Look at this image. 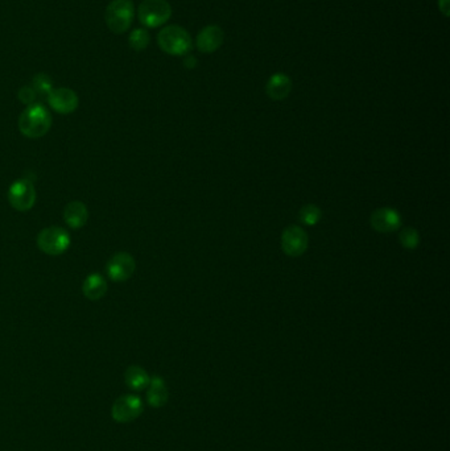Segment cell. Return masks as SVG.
I'll return each instance as SVG.
<instances>
[{
	"label": "cell",
	"instance_id": "obj_7",
	"mask_svg": "<svg viewBox=\"0 0 450 451\" xmlns=\"http://www.w3.org/2000/svg\"><path fill=\"white\" fill-rule=\"evenodd\" d=\"M11 206L18 211H27L33 208L36 202V189L27 179L15 181L8 191Z\"/></svg>",
	"mask_w": 450,
	"mask_h": 451
},
{
	"label": "cell",
	"instance_id": "obj_14",
	"mask_svg": "<svg viewBox=\"0 0 450 451\" xmlns=\"http://www.w3.org/2000/svg\"><path fill=\"white\" fill-rule=\"evenodd\" d=\"M89 218V211L83 202L73 200L64 210V220L71 229H81Z\"/></svg>",
	"mask_w": 450,
	"mask_h": 451
},
{
	"label": "cell",
	"instance_id": "obj_20",
	"mask_svg": "<svg viewBox=\"0 0 450 451\" xmlns=\"http://www.w3.org/2000/svg\"><path fill=\"white\" fill-rule=\"evenodd\" d=\"M299 218L300 221L307 224V226H314L317 224L321 220V210L316 205H305L300 212H299Z\"/></svg>",
	"mask_w": 450,
	"mask_h": 451
},
{
	"label": "cell",
	"instance_id": "obj_16",
	"mask_svg": "<svg viewBox=\"0 0 450 451\" xmlns=\"http://www.w3.org/2000/svg\"><path fill=\"white\" fill-rule=\"evenodd\" d=\"M82 291L83 296L90 301L100 300L107 293V282L98 273H91L83 281Z\"/></svg>",
	"mask_w": 450,
	"mask_h": 451
},
{
	"label": "cell",
	"instance_id": "obj_4",
	"mask_svg": "<svg viewBox=\"0 0 450 451\" xmlns=\"http://www.w3.org/2000/svg\"><path fill=\"white\" fill-rule=\"evenodd\" d=\"M139 21L147 28L164 25L172 16V7L167 0H143L138 10Z\"/></svg>",
	"mask_w": 450,
	"mask_h": 451
},
{
	"label": "cell",
	"instance_id": "obj_9",
	"mask_svg": "<svg viewBox=\"0 0 450 451\" xmlns=\"http://www.w3.org/2000/svg\"><path fill=\"white\" fill-rule=\"evenodd\" d=\"M135 268H136L135 259L132 258V255L127 253V252L115 253L106 265L107 276L110 277L111 280L117 281V282L131 279V276L135 272Z\"/></svg>",
	"mask_w": 450,
	"mask_h": 451
},
{
	"label": "cell",
	"instance_id": "obj_3",
	"mask_svg": "<svg viewBox=\"0 0 450 451\" xmlns=\"http://www.w3.org/2000/svg\"><path fill=\"white\" fill-rule=\"evenodd\" d=\"M134 18L135 6L132 0H112L105 13L106 25L115 35H122L130 30Z\"/></svg>",
	"mask_w": 450,
	"mask_h": 451
},
{
	"label": "cell",
	"instance_id": "obj_17",
	"mask_svg": "<svg viewBox=\"0 0 450 451\" xmlns=\"http://www.w3.org/2000/svg\"><path fill=\"white\" fill-rule=\"evenodd\" d=\"M124 381L132 391H143L150 385V375L139 366H131L124 372Z\"/></svg>",
	"mask_w": 450,
	"mask_h": 451
},
{
	"label": "cell",
	"instance_id": "obj_12",
	"mask_svg": "<svg viewBox=\"0 0 450 451\" xmlns=\"http://www.w3.org/2000/svg\"><path fill=\"white\" fill-rule=\"evenodd\" d=\"M225 40V33L218 25H208L201 30L196 40L197 48L202 53H214L220 49Z\"/></svg>",
	"mask_w": 450,
	"mask_h": 451
},
{
	"label": "cell",
	"instance_id": "obj_15",
	"mask_svg": "<svg viewBox=\"0 0 450 451\" xmlns=\"http://www.w3.org/2000/svg\"><path fill=\"white\" fill-rule=\"evenodd\" d=\"M147 392V400L150 407L153 408H161L164 407L168 399H170V392L167 390V384L160 376H153L150 378V385Z\"/></svg>",
	"mask_w": 450,
	"mask_h": 451
},
{
	"label": "cell",
	"instance_id": "obj_6",
	"mask_svg": "<svg viewBox=\"0 0 450 451\" xmlns=\"http://www.w3.org/2000/svg\"><path fill=\"white\" fill-rule=\"evenodd\" d=\"M144 411V405L136 395H123L114 401L111 408L112 419L119 423L135 421Z\"/></svg>",
	"mask_w": 450,
	"mask_h": 451
},
{
	"label": "cell",
	"instance_id": "obj_18",
	"mask_svg": "<svg viewBox=\"0 0 450 451\" xmlns=\"http://www.w3.org/2000/svg\"><path fill=\"white\" fill-rule=\"evenodd\" d=\"M150 36L148 30L144 28L134 30L129 36V44L135 52H141L150 45Z\"/></svg>",
	"mask_w": 450,
	"mask_h": 451
},
{
	"label": "cell",
	"instance_id": "obj_19",
	"mask_svg": "<svg viewBox=\"0 0 450 451\" xmlns=\"http://www.w3.org/2000/svg\"><path fill=\"white\" fill-rule=\"evenodd\" d=\"M32 88L37 92L39 97H48L50 94V91L53 90L52 80H50L47 74H44V73H39V74H36V76L33 77V80H32Z\"/></svg>",
	"mask_w": 450,
	"mask_h": 451
},
{
	"label": "cell",
	"instance_id": "obj_8",
	"mask_svg": "<svg viewBox=\"0 0 450 451\" xmlns=\"http://www.w3.org/2000/svg\"><path fill=\"white\" fill-rule=\"evenodd\" d=\"M308 234L299 226H288L281 235V248L292 258L301 256L308 248Z\"/></svg>",
	"mask_w": 450,
	"mask_h": 451
},
{
	"label": "cell",
	"instance_id": "obj_2",
	"mask_svg": "<svg viewBox=\"0 0 450 451\" xmlns=\"http://www.w3.org/2000/svg\"><path fill=\"white\" fill-rule=\"evenodd\" d=\"M158 44L170 56H185L193 48L189 33L180 25H168L159 32Z\"/></svg>",
	"mask_w": 450,
	"mask_h": 451
},
{
	"label": "cell",
	"instance_id": "obj_10",
	"mask_svg": "<svg viewBox=\"0 0 450 451\" xmlns=\"http://www.w3.org/2000/svg\"><path fill=\"white\" fill-rule=\"evenodd\" d=\"M50 107L59 114H71L78 107V95L68 88H59L50 91L47 97Z\"/></svg>",
	"mask_w": 450,
	"mask_h": 451
},
{
	"label": "cell",
	"instance_id": "obj_21",
	"mask_svg": "<svg viewBox=\"0 0 450 451\" xmlns=\"http://www.w3.org/2000/svg\"><path fill=\"white\" fill-rule=\"evenodd\" d=\"M399 241H401V246L404 248L415 250L419 246V243H420V235L415 229L407 227V229L401 231V235H399Z\"/></svg>",
	"mask_w": 450,
	"mask_h": 451
},
{
	"label": "cell",
	"instance_id": "obj_22",
	"mask_svg": "<svg viewBox=\"0 0 450 451\" xmlns=\"http://www.w3.org/2000/svg\"><path fill=\"white\" fill-rule=\"evenodd\" d=\"M18 97H19V100H20L21 103H24V104H27V106H30V104H35L36 98H37L39 95H37V92L35 91V89H33L32 86H24V88H21L20 90H19Z\"/></svg>",
	"mask_w": 450,
	"mask_h": 451
},
{
	"label": "cell",
	"instance_id": "obj_23",
	"mask_svg": "<svg viewBox=\"0 0 450 451\" xmlns=\"http://www.w3.org/2000/svg\"><path fill=\"white\" fill-rule=\"evenodd\" d=\"M450 0H439V8H440L441 12L448 18L449 16L450 11Z\"/></svg>",
	"mask_w": 450,
	"mask_h": 451
},
{
	"label": "cell",
	"instance_id": "obj_11",
	"mask_svg": "<svg viewBox=\"0 0 450 451\" xmlns=\"http://www.w3.org/2000/svg\"><path fill=\"white\" fill-rule=\"evenodd\" d=\"M371 226L379 232H393L401 226V215L399 211L391 208H381L374 211L371 215Z\"/></svg>",
	"mask_w": 450,
	"mask_h": 451
},
{
	"label": "cell",
	"instance_id": "obj_13",
	"mask_svg": "<svg viewBox=\"0 0 450 451\" xmlns=\"http://www.w3.org/2000/svg\"><path fill=\"white\" fill-rule=\"evenodd\" d=\"M290 90H292V80L288 76L283 73L273 74L266 86L267 95L273 100H285L290 95Z\"/></svg>",
	"mask_w": 450,
	"mask_h": 451
},
{
	"label": "cell",
	"instance_id": "obj_1",
	"mask_svg": "<svg viewBox=\"0 0 450 451\" xmlns=\"http://www.w3.org/2000/svg\"><path fill=\"white\" fill-rule=\"evenodd\" d=\"M52 127V115L40 103L30 104L21 112L19 130L30 139H39L45 136Z\"/></svg>",
	"mask_w": 450,
	"mask_h": 451
},
{
	"label": "cell",
	"instance_id": "obj_5",
	"mask_svg": "<svg viewBox=\"0 0 450 451\" xmlns=\"http://www.w3.org/2000/svg\"><path fill=\"white\" fill-rule=\"evenodd\" d=\"M37 246L44 253L49 256H59L69 248L71 235L65 229L50 226L39 234Z\"/></svg>",
	"mask_w": 450,
	"mask_h": 451
}]
</instances>
